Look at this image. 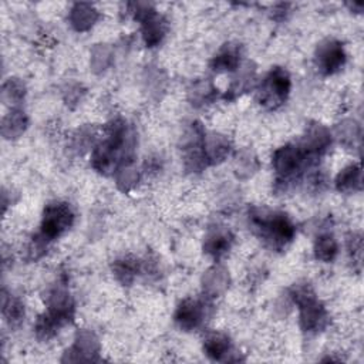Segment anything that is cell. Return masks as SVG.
Listing matches in <instances>:
<instances>
[{"instance_id":"1","label":"cell","mask_w":364,"mask_h":364,"mask_svg":"<svg viewBox=\"0 0 364 364\" xmlns=\"http://www.w3.org/2000/svg\"><path fill=\"white\" fill-rule=\"evenodd\" d=\"M250 222L259 236L272 247H283L291 242L294 226L287 215L253 208L249 212Z\"/></svg>"},{"instance_id":"2","label":"cell","mask_w":364,"mask_h":364,"mask_svg":"<svg viewBox=\"0 0 364 364\" xmlns=\"http://www.w3.org/2000/svg\"><path fill=\"white\" fill-rule=\"evenodd\" d=\"M313 161H316V156L297 145H284L273 155V166L282 182L294 179L300 175L303 168Z\"/></svg>"},{"instance_id":"3","label":"cell","mask_w":364,"mask_h":364,"mask_svg":"<svg viewBox=\"0 0 364 364\" xmlns=\"http://www.w3.org/2000/svg\"><path fill=\"white\" fill-rule=\"evenodd\" d=\"M293 299L300 309V324L304 331H318L327 321V313L316 299L313 290L303 284L293 291Z\"/></svg>"},{"instance_id":"4","label":"cell","mask_w":364,"mask_h":364,"mask_svg":"<svg viewBox=\"0 0 364 364\" xmlns=\"http://www.w3.org/2000/svg\"><path fill=\"white\" fill-rule=\"evenodd\" d=\"M290 91V77L284 68H273L259 87V102L266 108H277L282 105Z\"/></svg>"},{"instance_id":"5","label":"cell","mask_w":364,"mask_h":364,"mask_svg":"<svg viewBox=\"0 0 364 364\" xmlns=\"http://www.w3.org/2000/svg\"><path fill=\"white\" fill-rule=\"evenodd\" d=\"M74 220L71 208L64 202H54L46 206L41 222V239L46 242L58 237Z\"/></svg>"},{"instance_id":"6","label":"cell","mask_w":364,"mask_h":364,"mask_svg":"<svg viewBox=\"0 0 364 364\" xmlns=\"http://www.w3.org/2000/svg\"><path fill=\"white\" fill-rule=\"evenodd\" d=\"M346 63V54L343 44L336 40H327L318 46L316 51V64L318 70L326 74L337 73Z\"/></svg>"},{"instance_id":"7","label":"cell","mask_w":364,"mask_h":364,"mask_svg":"<svg viewBox=\"0 0 364 364\" xmlns=\"http://www.w3.org/2000/svg\"><path fill=\"white\" fill-rule=\"evenodd\" d=\"M206 316V304L200 300L186 299L183 300L176 313H175V321L182 330H193L199 327Z\"/></svg>"},{"instance_id":"8","label":"cell","mask_w":364,"mask_h":364,"mask_svg":"<svg viewBox=\"0 0 364 364\" xmlns=\"http://www.w3.org/2000/svg\"><path fill=\"white\" fill-rule=\"evenodd\" d=\"M138 18L142 23V36L148 47L156 46L165 34V21L154 10L138 11Z\"/></svg>"},{"instance_id":"9","label":"cell","mask_w":364,"mask_h":364,"mask_svg":"<svg viewBox=\"0 0 364 364\" xmlns=\"http://www.w3.org/2000/svg\"><path fill=\"white\" fill-rule=\"evenodd\" d=\"M233 236L229 230L225 229H216L210 232L205 240V250L213 257L223 256L232 246Z\"/></svg>"},{"instance_id":"10","label":"cell","mask_w":364,"mask_h":364,"mask_svg":"<svg viewBox=\"0 0 364 364\" xmlns=\"http://www.w3.org/2000/svg\"><path fill=\"white\" fill-rule=\"evenodd\" d=\"M203 350L212 360H223V357L230 351V340L228 336L220 333L210 334L203 343Z\"/></svg>"},{"instance_id":"11","label":"cell","mask_w":364,"mask_h":364,"mask_svg":"<svg viewBox=\"0 0 364 364\" xmlns=\"http://www.w3.org/2000/svg\"><path fill=\"white\" fill-rule=\"evenodd\" d=\"M239 65V48L235 46H225L213 58L212 68L215 71H233Z\"/></svg>"},{"instance_id":"12","label":"cell","mask_w":364,"mask_h":364,"mask_svg":"<svg viewBox=\"0 0 364 364\" xmlns=\"http://www.w3.org/2000/svg\"><path fill=\"white\" fill-rule=\"evenodd\" d=\"M337 189L343 192H350L361 188V169L358 165H350L343 169L336 181Z\"/></svg>"},{"instance_id":"13","label":"cell","mask_w":364,"mask_h":364,"mask_svg":"<svg viewBox=\"0 0 364 364\" xmlns=\"http://www.w3.org/2000/svg\"><path fill=\"white\" fill-rule=\"evenodd\" d=\"M314 253L318 260L331 262L337 255V242L331 235H321L314 245Z\"/></svg>"},{"instance_id":"14","label":"cell","mask_w":364,"mask_h":364,"mask_svg":"<svg viewBox=\"0 0 364 364\" xmlns=\"http://www.w3.org/2000/svg\"><path fill=\"white\" fill-rule=\"evenodd\" d=\"M138 270V264L134 259L125 257L122 260H117L114 264V273L118 277V280L124 284H129Z\"/></svg>"},{"instance_id":"15","label":"cell","mask_w":364,"mask_h":364,"mask_svg":"<svg viewBox=\"0 0 364 364\" xmlns=\"http://www.w3.org/2000/svg\"><path fill=\"white\" fill-rule=\"evenodd\" d=\"M3 314L6 316V318L10 321V323H16L18 320H21L23 314H24V310H23V306L20 304L18 300L16 299H6L4 297V301H3Z\"/></svg>"}]
</instances>
